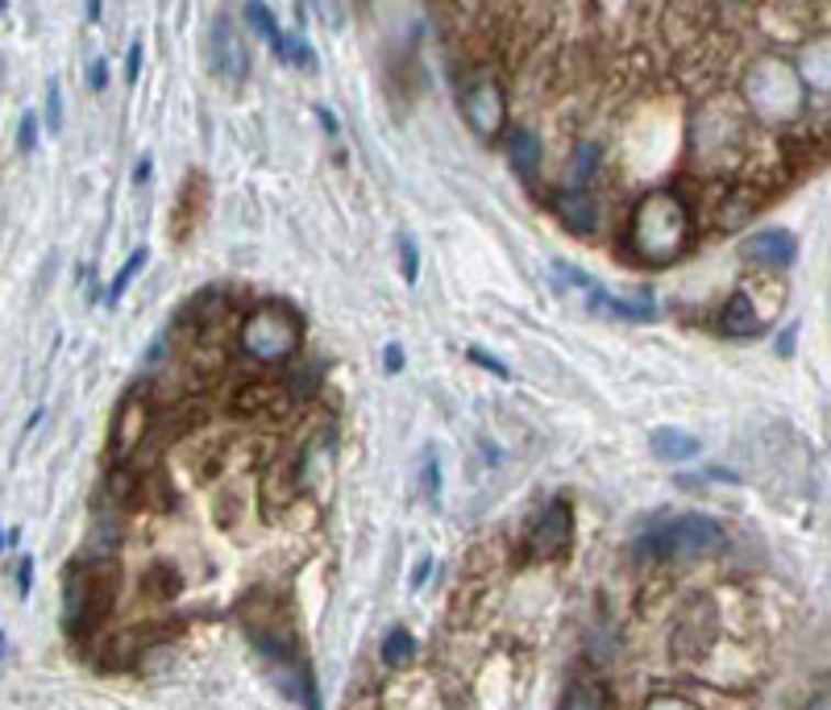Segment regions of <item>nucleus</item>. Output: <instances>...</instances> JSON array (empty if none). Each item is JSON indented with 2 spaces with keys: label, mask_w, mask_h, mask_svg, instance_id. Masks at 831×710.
<instances>
[{
  "label": "nucleus",
  "mask_w": 831,
  "mask_h": 710,
  "mask_svg": "<svg viewBox=\"0 0 831 710\" xmlns=\"http://www.w3.org/2000/svg\"><path fill=\"white\" fill-rule=\"evenodd\" d=\"M553 212H557V221L566 224L569 233H595V221H599L595 200H590L586 191H578V187L562 191V196L553 200Z\"/></svg>",
  "instance_id": "9d476101"
},
{
  "label": "nucleus",
  "mask_w": 831,
  "mask_h": 710,
  "mask_svg": "<svg viewBox=\"0 0 831 710\" xmlns=\"http://www.w3.org/2000/svg\"><path fill=\"white\" fill-rule=\"evenodd\" d=\"M0 648H4V635H0Z\"/></svg>",
  "instance_id": "f704fd0d"
},
{
  "label": "nucleus",
  "mask_w": 831,
  "mask_h": 710,
  "mask_svg": "<svg viewBox=\"0 0 831 710\" xmlns=\"http://www.w3.org/2000/svg\"><path fill=\"white\" fill-rule=\"evenodd\" d=\"M462 117L478 137H499L508 125V96L499 88V79L491 75H474L470 84L462 88Z\"/></svg>",
  "instance_id": "39448f33"
},
{
  "label": "nucleus",
  "mask_w": 831,
  "mask_h": 710,
  "mask_svg": "<svg viewBox=\"0 0 831 710\" xmlns=\"http://www.w3.org/2000/svg\"><path fill=\"white\" fill-rule=\"evenodd\" d=\"M628 237H632L636 258H644L649 266H669L690 245V208L682 204V196L674 191H649L641 204L632 208Z\"/></svg>",
  "instance_id": "f257e3e1"
},
{
  "label": "nucleus",
  "mask_w": 831,
  "mask_h": 710,
  "mask_svg": "<svg viewBox=\"0 0 831 710\" xmlns=\"http://www.w3.org/2000/svg\"><path fill=\"white\" fill-rule=\"evenodd\" d=\"M744 258L756 262V266H769V270H782L798 258V242H794L790 229H765V233H753L744 242Z\"/></svg>",
  "instance_id": "1a4fd4ad"
},
{
  "label": "nucleus",
  "mask_w": 831,
  "mask_h": 710,
  "mask_svg": "<svg viewBox=\"0 0 831 710\" xmlns=\"http://www.w3.org/2000/svg\"><path fill=\"white\" fill-rule=\"evenodd\" d=\"M466 357H470L474 366H483L487 374H495V378H503V382H511V370H508V366H503V362H499L495 354H487V350H478V345H470V350H466Z\"/></svg>",
  "instance_id": "4be33fe9"
},
{
  "label": "nucleus",
  "mask_w": 831,
  "mask_h": 710,
  "mask_svg": "<svg viewBox=\"0 0 831 710\" xmlns=\"http://www.w3.org/2000/svg\"><path fill=\"white\" fill-rule=\"evenodd\" d=\"M30 578H34V561L21 557V595H30Z\"/></svg>",
  "instance_id": "c756f323"
},
{
  "label": "nucleus",
  "mask_w": 831,
  "mask_h": 710,
  "mask_svg": "<svg viewBox=\"0 0 831 710\" xmlns=\"http://www.w3.org/2000/svg\"><path fill=\"white\" fill-rule=\"evenodd\" d=\"M34 146H38V117H34V112H25V117H21L18 149H21V154H30Z\"/></svg>",
  "instance_id": "b1692460"
},
{
  "label": "nucleus",
  "mask_w": 831,
  "mask_h": 710,
  "mask_svg": "<svg viewBox=\"0 0 831 710\" xmlns=\"http://www.w3.org/2000/svg\"><path fill=\"white\" fill-rule=\"evenodd\" d=\"M744 92H749V100H753V109L761 112V117L786 121V117H794L798 104H802V79H798V71H790L786 63L765 58V63L753 67Z\"/></svg>",
  "instance_id": "20e7f679"
},
{
  "label": "nucleus",
  "mask_w": 831,
  "mask_h": 710,
  "mask_svg": "<svg viewBox=\"0 0 831 710\" xmlns=\"http://www.w3.org/2000/svg\"><path fill=\"white\" fill-rule=\"evenodd\" d=\"M412 661H416V635L408 628H391V632L383 635V665L408 669Z\"/></svg>",
  "instance_id": "2eb2a0df"
},
{
  "label": "nucleus",
  "mask_w": 831,
  "mask_h": 710,
  "mask_svg": "<svg viewBox=\"0 0 831 710\" xmlns=\"http://www.w3.org/2000/svg\"><path fill=\"white\" fill-rule=\"evenodd\" d=\"M137 75H142V42H130V55H125V79L137 84Z\"/></svg>",
  "instance_id": "a878e982"
},
{
  "label": "nucleus",
  "mask_w": 831,
  "mask_h": 710,
  "mask_svg": "<svg viewBox=\"0 0 831 710\" xmlns=\"http://www.w3.org/2000/svg\"><path fill=\"white\" fill-rule=\"evenodd\" d=\"M212 58H217V71L225 75V79H233V84L250 75V46L229 18H221L217 30H212Z\"/></svg>",
  "instance_id": "6e6552de"
},
{
  "label": "nucleus",
  "mask_w": 831,
  "mask_h": 710,
  "mask_svg": "<svg viewBox=\"0 0 831 710\" xmlns=\"http://www.w3.org/2000/svg\"><path fill=\"white\" fill-rule=\"evenodd\" d=\"M317 117L324 121V130H329V137H337V117L324 109V104H317Z\"/></svg>",
  "instance_id": "7c9ffc66"
},
{
  "label": "nucleus",
  "mask_w": 831,
  "mask_h": 710,
  "mask_svg": "<svg viewBox=\"0 0 831 710\" xmlns=\"http://www.w3.org/2000/svg\"><path fill=\"white\" fill-rule=\"evenodd\" d=\"M104 84H109V63H104V58H96L92 67H88V88H92V92H100Z\"/></svg>",
  "instance_id": "bb28decb"
},
{
  "label": "nucleus",
  "mask_w": 831,
  "mask_h": 710,
  "mask_svg": "<svg viewBox=\"0 0 831 710\" xmlns=\"http://www.w3.org/2000/svg\"><path fill=\"white\" fill-rule=\"evenodd\" d=\"M723 333L728 336H756L761 329H765V317L756 312V303L749 291H736V296L728 299V308H723Z\"/></svg>",
  "instance_id": "f8f14e48"
},
{
  "label": "nucleus",
  "mask_w": 831,
  "mask_h": 710,
  "mask_svg": "<svg viewBox=\"0 0 831 710\" xmlns=\"http://www.w3.org/2000/svg\"><path fill=\"white\" fill-rule=\"evenodd\" d=\"M246 21H250V30L263 37V42H270V37L279 34V21H275V13L266 9L263 0H246Z\"/></svg>",
  "instance_id": "f3484780"
},
{
  "label": "nucleus",
  "mask_w": 831,
  "mask_h": 710,
  "mask_svg": "<svg viewBox=\"0 0 831 710\" xmlns=\"http://www.w3.org/2000/svg\"><path fill=\"white\" fill-rule=\"evenodd\" d=\"M303 341V320L296 308L287 303H263L254 308L250 320L242 324V350H246L254 362L263 366H279V362H291L296 350Z\"/></svg>",
  "instance_id": "7ed1b4c3"
},
{
  "label": "nucleus",
  "mask_w": 831,
  "mask_h": 710,
  "mask_svg": "<svg viewBox=\"0 0 831 710\" xmlns=\"http://www.w3.org/2000/svg\"><path fill=\"white\" fill-rule=\"evenodd\" d=\"M383 357H387V374H399V370H403V350H399L396 341H391V345L383 350Z\"/></svg>",
  "instance_id": "cd10ccee"
},
{
  "label": "nucleus",
  "mask_w": 831,
  "mask_h": 710,
  "mask_svg": "<svg viewBox=\"0 0 831 710\" xmlns=\"http://www.w3.org/2000/svg\"><path fill=\"white\" fill-rule=\"evenodd\" d=\"M4 4H9V0H0V9H4Z\"/></svg>",
  "instance_id": "72a5a7b5"
},
{
  "label": "nucleus",
  "mask_w": 831,
  "mask_h": 710,
  "mask_svg": "<svg viewBox=\"0 0 831 710\" xmlns=\"http://www.w3.org/2000/svg\"><path fill=\"white\" fill-rule=\"evenodd\" d=\"M794 333H798V329L790 324V329H786V336L777 341V354H794Z\"/></svg>",
  "instance_id": "473e14b6"
},
{
  "label": "nucleus",
  "mask_w": 831,
  "mask_h": 710,
  "mask_svg": "<svg viewBox=\"0 0 831 710\" xmlns=\"http://www.w3.org/2000/svg\"><path fill=\"white\" fill-rule=\"evenodd\" d=\"M429 569H433V561H429V557H424V561H420V565H416V574H412V590H416V586H424V581H429Z\"/></svg>",
  "instance_id": "2f4dec72"
},
{
  "label": "nucleus",
  "mask_w": 831,
  "mask_h": 710,
  "mask_svg": "<svg viewBox=\"0 0 831 710\" xmlns=\"http://www.w3.org/2000/svg\"><path fill=\"white\" fill-rule=\"evenodd\" d=\"M146 258H151V254H146L142 245H137L130 258H125V266H121V275H117V279L109 282V303H117V299L130 291V282L137 279V275H142V266H146Z\"/></svg>",
  "instance_id": "dca6fc26"
},
{
  "label": "nucleus",
  "mask_w": 831,
  "mask_h": 710,
  "mask_svg": "<svg viewBox=\"0 0 831 710\" xmlns=\"http://www.w3.org/2000/svg\"><path fill=\"white\" fill-rule=\"evenodd\" d=\"M649 448H653V457H662V462H690V457L702 453V441L682 429H653L649 432Z\"/></svg>",
  "instance_id": "9b49d317"
},
{
  "label": "nucleus",
  "mask_w": 831,
  "mask_h": 710,
  "mask_svg": "<svg viewBox=\"0 0 831 710\" xmlns=\"http://www.w3.org/2000/svg\"><path fill=\"white\" fill-rule=\"evenodd\" d=\"M508 154H511V167L520 170L524 179H532L536 167H541V142H536V133H529V130H511Z\"/></svg>",
  "instance_id": "4468645a"
},
{
  "label": "nucleus",
  "mask_w": 831,
  "mask_h": 710,
  "mask_svg": "<svg viewBox=\"0 0 831 710\" xmlns=\"http://www.w3.org/2000/svg\"><path fill=\"white\" fill-rule=\"evenodd\" d=\"M595 163H599V146L595 142H586V146H578V154H574V170H569V184L583 187L590 175H595Z\"/></svg>",
  "instance_id": "a211bd4d"
},
{
  "label": "nucleus",
  "mask_w": 831,
  "mask_h": 710,
  "mask_svg": "<svg viewBox=\"0 0 831 710\" xmlns=\"http://www.w3.org/2000/svg\"><path fill=\"white\" fill-rule=\"evenodd\" d=\"M578 291L586 296V308H590V312H603V317L636 320V324H644V320L657 317V303H653V296H649V291H632V296H620V291H607L603 282H595V279H586Z\"/></svg>",
  "instance_id": "0eeeda50"
},
{
  "label": "nucleus",
  "mask_w": 831,
  "mask_h": 710,
  "mask_svg": "<svg viewBox=\"0 0 831 710\" xmlns=\"http://www.w3.org/2000/svg\"><path fill=\"white\" fill-rule=\"evenodd\" d=\"M424 486H429V499H436V490H441V469H436V453H433V448L424 453Z\"/></svg>",
  "instance_id": "393cba45"
},
{
  "label": "nucleus",
  "mask_w": 831,
  "mask_h": 710,
  "mask_svg": "<svg viewBox=\"0 0 831 710\" xmlns=\"http://www.w3.org/2000/svg\"><path fill=\"white\" fill-rule=\"evenodd\" d=\"M399 262H403V279L408 282L420 279V254H416L412 237H399Z\"/></svg>",
  "instance_id": "5701e85b"
},
{
  "label": "nucleus",
  "mask_w": 831,
  "mask_h": 710,
  "mask_svg": "<svg viewBox=\"0 0 831 710\" xmlns=\"http://www.w3.org/2000/svg\"><path fill=\"white\" fill-rule=\"evenodd\" d=\"M275 55L284 58V63H291V67H300V71H317V51L308 46V37L303 34H291V30H279V34L266 42Z\"/></svg>",
  "instance_id": "ddd939ff"
},
{
  "label": "nucleus",
  "mask_w": 831,
  "mask_h": 710,
  "mask_svg": "<svg viewBox=\"0 0 831 710\" xmlns=\"http://www.w3.org/2000/svg\"><path fill=\"white\" fill-rule=\"evenodd\" d=\"M46 121H51V137L63 133V88H58V75H51L46 84Z\"/></svg>",
  "instance_id": "aec40b11"
},
{
  "label": "nucleus",
  "mask_w": 831,
  "mask_h": 710,
  "mask_svg": "<svg viewBox=\"0 0 831 710\" xmlns=\"http://www.w3.org/2000/svg\"><path fill=\"white\" fill-rule=\"evenodd\" d=\"M723 548V528L707 515H678L669 523L649 528L636 541V561H653V565H686V561H702Z\"/></svg>",
  "instance_id": "f03ea898"
},
{
  "label": "nucleus",
  "mask_w": 831,
  "mask_h": 710,
  "mask_svg": "<svg viewBox=\"0 0 831 710\" xmlns=\"http://www.w3.org/2000/svg\"><path fill=\"white\" fill-rule=\"evenodd\" d=\"M312 9H317V18H321L333 34L345 30V0H312Z\"/></svg>",
  "instance_id": "412c9836"
},
{
  "label": "nucleus",
  "mask_w": 831,
  "mask_h": 710,
  "mask_svg": "<svg viewBox=\"0 0 831 710\" xmlns=\"http://www.w3.org/2000/svg\"><path fill=\"white\" fill-rule=\"evenodd\" d=\"M151 175H154V163H151V154H146V158H137V167H133V184L142 187Z\"/></svg>",
  "instance_id": "c85d7f7f"
},
{
  "label": "nucleus",
  "mask_w": 831,
  "mask_h": 710,
  "mask_svg": "<svg viewBox=\"0 0 831 710\" xmlns=\"http://www.w3.org/2000/svg\"><path fill=\"white\" fill-rule=\"evenodd\" d=\"M569 544H574V511L566 499H553L529 523V561H562Z\"/></svg>",
  "instance_id": "423d86ee"
},
{
  "label": "nucleus",
  "mask_w": 831,
  "mask_h": 710,
  "mask_svg": "<svg viewBox=\"0 0 831 710\" xmlns=\"http://www.w3.org/2000/svg\"><path fill=\"white\" fill-rule=\"evenodd\" d=\"M611 698H607L603 686H574V690H566V698H562V707H607Z\"/></svg>",
  "instance_id": "6ab92c4d"
}]
</instances>
